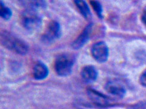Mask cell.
I'll list each match as a JSON object with an SVG mask.
<instances>
[{
	"mask_svg": "<svg viewBox=\"0 0 146 109\" xmlns=\"http://www.w3.org/2000/svg\"><path fill=\"white\" fill-rule=\"evenodd\" d=\"M75 57L72 54L64 53L59 55L54 62V69L60 76H68L72 73Z\"/></svg>",
	"mask_w": 146,
	"mask_h": 109,
	"instance_id": "obj_2",
	"label": "cell"
},
{
	"mask_svg": "<svg viewBox=\"0 0 146 109\" xmlns=\"http://www.w3.org/2000/svg\"><path fill=\"white\" fill-rule=\"evenodd\" d=\"M1 43L6 49L20 55H26L29 51V46L27 43L6 31H3L1 32Z\"/></svg>",
	"mask_w": 146,
	"mask_h": 109,
	"instance_id": "obj_1",
	"label": "cell"
},
{
	"mask_svg": "<svg viewBox=\"0 0 146 109\" xmlns=\"http://www.w3.org/2000/svg\"><path fill=\"white\" fill-rule=\"evenodd\" d=\"M105 90L110 94L116 97L123 98L126 94L125 87L115 80H110L105 85Z\"/></svg>",
	"mask_w": 146,
	"mask_h": 109,
	"instance_id": "obj_8",
	"label": "cell"
},
{
	"mask_svg": "<svg viewBox=\"0 0 146 109\" xmlns=\"http://www.w3.org/2000/svg\"><path fill=\"white\" fill-rule=\"evenodd\" d=\"M81 74L82 79L85 82L90 84L96 80L98 76V72L94 66L88 65L83 67Z\"/></svg>",
	"mask_w": 146,
	"mask_h": 109,
	"instance_id": "obj_9",
	"label": "cell"
},
{
	"mask_svg": "<svg viewBox=\"0 0 146 109\" xmlns=\"http://www.w3.org/2000/svg\"><path fill=\"white\" fill-rule=\"evenodd\" d=\"M89 3L98 18L103 19V9L102 4L98 0H89Z\"/></svg>",
	"mask_w": 146,
	"mask_h": 109,
	"instance_id": "obj_13",
	"label": "cell"
},
{
	"mask_svg": "<svg viewBox=\"0 0 146 109\" xmlns=\"http://www.w3.org/2000/svg\"><path fill=\"white\" fill-rule=\"evenodd\" d=\"M25 9L38 10L47 7V2L45 0H18Z\"/></svg>",
	"mask_w": 146,
	"mask_h": 109,
	"instance_id": "obj_11",
	"label": "cell"
},
{
	"mask_svg": "<svg viewBox=\"0 0 146 109\" xmlns=\"http://www.w3.org/2000/svg\"><path fill=\"white\" fill-rule=\"evenodd\" d=\"M21 22L25 29L34 31L40 28L42 18L36 10L25 9L21 13Z\"/></svg>",
	"mask_w": 146,
	"mask_h": 109,
	"instance_id": "obj_3",
	"label": "cell"
},
{
	"mask_svg": "<svg viewBox=\"0 0 146 109\" xmlns=\"http://www.w3.org/2000/svg\"><path fill=\"white\" fill-rule=\"evenodd\" d=\"M91 54L97 62L104 63L109 57V48L104 42L96 43L91 47Z\"/></svg>",
	"mask_w": 146,
	"mask_h": 109,
	"instance_id": "obj_5",
	"label": "cell"
},
{
	"mask_svg": "<svg viewBox=\"0 0 146 109\" xmlns=\"http://www.w3.org/2000/svg\"><path fill=\"white\" fill-rule=\"evenodd\" d=\"M141 21L144 23V25L146 26V15L143 14L141 16Z\"/></svg>",
	"mask_w": 146,
	"mask_h": 109,
	"instance_id": "obj_16",
	"label": "cell"
},
{
	"mask_svg": "<svg viewBox=\"0 0 146 109\" xmlns=\"http://www.w3.org/2000/svg\"><path fill=\"white\" fill-rule=\"evenodd\" d=\"M48 67L44 63L38 61L35 64L33 69V75L36 80L45 79L48 76Z\"/></svg>",
	"mask_w": 146,
	"mask_h": 109,
	"instance_id": "obj_10",
	"label": "cell"
},
{
	"mask_svg": "<svg viewBox=\"0 0 146 109\" xmlns=\"http://www.w3.org/2000/svg\"><path fill=\"white\" fill-rule=\"evenodd\" d=\"M93 28L94 25L92 23H90L85 27L80 35L72 43V47L73 49L75 50L80 49L88 41L92 32V30H93Z\"/></svg>",
	"mask_w": 146,
	"mask_h": 109,
	"instance_id": "obj_7",
	"label": "cell"
},
{
	"mask_svg": "<svg viewBox=\"0 0 146 109\" xmlns=\"http://www.w3.org/2000/svg\"><path fill=\"white\" fill-rule=\"evenodd\" d=\"M139 82L144 87H146V69L141 73L139 78Z\"/></svg>",
	"mask_w": 146,
	"mask_h": 109,
	"instance_id": "obj_15",
	"label": "cell"
},
{
	"mask_svg": "<svg viewBox=\"0 0 146 109\" xmlns=\"http://www.w3.org/2000/svg\"><path fill=\"white\" fill-rule=\"evenodd\" d=\"M61 35L60 25L57 21L52 20L48 24L45 32L42 37V40L45 44H51L60 38Z\"/></svg>",
	"mask_w": 146,
	"mask_h": 109,
	"instance_id": "obj_4",
	"label": "cell"
},
{
	"mask_svg": "<svg viewBox=\"0 0 146 109\" xmlns=\"http://www.w3.org/2000/svg\"><path fill=\"white\" fill-rule=\"evenodd\" d=\"M143 14H144V15H146V6L145 7L144 10H143Z\"/></svg>",
	"mask_w": 146,
	"mask_h": 109,
	"instance_id": "obj_17",
	"label": "cell"
},
{
	"mask_svg": "<svg viewBox=\"0 0 146 109\" xmlns=\"http://www.w3.org/2000/svg\"><path fill=\"white\" fill-rule=\"evenodd\" d=\"M87 95L92 103L100 107H107L110 106L112 103L108 96L92 88L87 90Z\"/></svg>",
	"mask_w": 146,
	"mask_h": 109,
	"instance_id": "obj_6",
	"label": "cell"
},
{
	"mask_svg": "<svg viewBox=\"0 0 146 109\" xmlns=\"http://www.w3.org/2000/svg\"><path fill=\"white\" fill-rule=\"evenodd\" d=\"M73 2L79 12L85 19L89 20L91 18V10L84 0H73Z\"/></svg>",
	"mask_w": 146,
	"mask_h": 109,
	"instance_id": "obj_12",
	"label": "cell"
},
{
	"mask_svg": "<svg viewBox=\"0 0 146 109\" xmlns=\"http://www.w3.org/2000/svg\"><path fill=\"white\" fill-rule=\"evenodd\" d=\"M12 15L11 10L4 4L3 0H1V12H0L1 17L5 20H9L11 19Z\"/></svg>",
	"mask_w": 146,
	"mask_h": 109,
	"instance_id": "obj_14",
	"label": "cell"
}]
</instances>
